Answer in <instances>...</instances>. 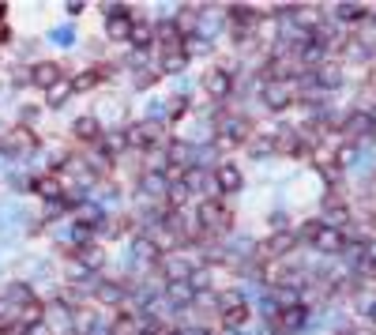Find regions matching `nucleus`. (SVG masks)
Segmentation results:
<instances>
[{"mask_svg":"<svg viewBox=\"0 0 376 335\" xmlns=\"http://www.w3.org/2000/svg\"><path fill=\"white\" fill-rule=\"evenodd\" d=\"M61 80V68H57V64H38V68H35V83H38V87H53V83H57Z\"/></svg>","mask_w":376,"mask_h":335,"instance_id":"7ed1b4c3","label":"nucleus"},{"mask_svg":"<svg viewBox=\"0 0 376 335\" xmlns=\"http://www.w3.org/2000/svg\"><path fill=\"white\" fill-rule=\"evenodd\" d=\"M223 320L230 324V328H237L241 320H249V309L245 305H237V309H230V312H223Z\"/></svg>","mask_w":376,"mask_h":335,"instance_id":"9d476101","label":"nucleus"},{"mask_svg":"<svg viewBox=\"0 0 376 335\" xmlns=\"http://www.w3.org/2000/svg\"><path fill=\"white\" fill-rule=\"evenodd\" d=\"M339 19H365V8L361 4H339Z\"/></svg>","mask_w":376,"mask_h":335,"instance_id":"6e6552de","label":"nucleus"},{"mask_svg":"<svg viewBox=\"0 0 376 335\" xmlns=\"http://www.w3.org/2000/svg\"><path fill=\"white\" fill-rule=\"evenodd\" d=\"M372 125H376L372 113H353V117H350V132H358V136H361V132H372Z\"/></svg>","mask_w":376,"mask_h":335,"instance_id":"0eeeda50","label":"nucleus"},{"mask_svg":"<svg viewBox=\"0 0 376 335\" xmlns=\"http://www.w3.org/2000/svg\"><path fill=\"white\" fill-rule=\"evenodd\" d=\"M0 15H4V4H0Z\"/></svg>","mask_w":376,"mask_h":335,"instance_id":"2eb2a0df","label":"nucleus"},{"mask_svg":"<svg viewBox=\"0 0 376 335\" xmlns=\"http://www.w3.org/2000/svg\"><path fill=\"white\" fill-rule=\"evenodd\" d=\"M215 189H223V192H234V189H241V174L234 166H223L215 174Z\"/></svg>","mask_w":376,"mask_h":335,"instance_id":"f03ea898","label":"nucleus"},{"mask_svg":"<svg viewBox=\"0 0 376 335\" xmlns=\"http://www.w3.org/2000/svg\"><path fill=\"white\" fill-rule=\"evenodd\" d=\"M128 19H120V15H113V19H109V34H113V38H128Z\"/></svg>","mask_w":376,"mask_h":335,"instance_id":"1a4fd4ad","label":"nucleus"},{"mask_svg":"<svg viewBox=\"0 0 376 335\" xmlns=\"http://www.w3.org/2000/svg\"><path fill=\"white\" fill-rule=\"evenodd\" d=\"M305 234H308V241H313L320 253H339V248H342V230H335V226L313 222Z\"/></svg>","mask_w":376,"mask_h":335,"instance_id":"f257e3e1","label":"nucleus"},{"mask_svg":"<svg viewBox=\"0 0 376 335\" xmlns=\"http://www.w3.org/2000/svg\"><path fill=\"white\" fill-rule=\"evenodd\" d=\"M369 317H372V324H376V301H372V309H369Z\"/></svg>","mask_w":376,"mask_h":335,"instance_id":"4468645a","label":"nucleus"},{"mask_svg":"<svg viewBox=\"0 0 376 335\" xmlns=\"http://www.w3.org/2000/svg\"><path fill=\"white\" fill-rule=\"evenodd\" d=\"M207 91H211L215 99H226V91H230V75H226V72H211V75H207Z\"/></svg>","mask_w":376,"mask_h":335,"instance_id":"20e7f679","label":"nucleus"},{"mask_svg":"<svg viewBox=\"0 0 376 335\" xmlns=\"http://www.w3.org/2000/svg\"><path fill=\"white\" fill-rule=\"evenodd\" d=\"M286 102H290V91H286V83H271V87H268V106L282 110Z\"/></svg>","mask_w":376,"mask_h":335,"instance_id":"39448f33","label":"nucleus"},{"mask_svg":"<svg viewBox=\"0 0 376 335\" xmlns=\"http://www.w3.org/2000/svg\"><path fill=\"white\" fill-rule=\"evenodd\" d=\"M316 80L324 83V87H339V80H342V72L335 68V64H324V68L316 72Z\"/></svg>","mask_w":376,"mask_h":335,"instance_id":"423d86ee","label":"nucleus"},{"mask_svg":"<svg viewBox=\"0 0 376 335\" xmlns=\"http://www.w3.org/2000/svg\"><path fill=\"white\" fill-rule=\"evenodd\" d=\"M38 192H42V196H57V185L46 177V181H38Z\"/></svg>","mask_w":376,"mask_h":335,"instance_id":"f8f14e48","label":"nucleus"},{"mask_svg":"<svg viewBox=\"0 0 376 335\" xmlns=\"http://www.w3.org/2000/svg\"><path fill=\"white\" fill-rule=\"evenodd\" d=\"M80 136H98V125L94 121H80Z\"/></svg>","mask_w":376,"mask_h":335,"instance_id":"ddd939ff","label":"nucleus"},{"mask_svg":"<svg viewBox=\"0 0 376 335\" xmlns=\"http://www.w3.org/2000/svg\"><path fill=\"white\" fill-rule=\"evenodd\" d=\"M294 245V237L290 234H279V237H271V253H286V248Z\"/></svg>","mask_w":376,"mask_h":335,"instance_id":"9b49d317","label":"nucleus"}]
</instances>
